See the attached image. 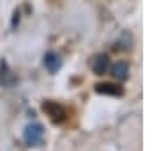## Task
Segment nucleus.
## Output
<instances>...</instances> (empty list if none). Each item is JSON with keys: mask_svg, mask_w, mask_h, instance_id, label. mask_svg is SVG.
I'll return each mask as SVG.
<instances>
[{"mask_svg": "<svg viewBox=\"0 0 159 151\" xmlns=\"http://www.w3.org/2000/svg\"><path fill=\"white\" fill-rule=\"evenodd\" d=\"M44 66L48 68V71H51V73H55V71L60 68V59L57 57V53H46L44 55Z\"/></svg>", "mask_w": 159, "mask_h": 151, "instance_id": "5", "label": "nucleus"}, {"mask_svg": "<svg viewBox=\"0 0 159 151\" xmlns=\"http://www.w3.org/2000/svg\"><path fill=\"white\" fill-rule=\"evenodd\" d=\"M96 93L108 94V96H122L124 89L120 87V85H117V84H111V82H102V84H97L96 85Z\"/></svg>", "mask_w": 159, "mask_h": 151, "instance_id": "3", "label": "nucleus"}, {"mask_svg": "<svg viewBox=\"0 0 159 151\" xmlns=\"http://www.w3.org/2000/svg\"><path fill=\"white\" fill-rule=\"evenodd\" d=\"M43 135H44V130L37 123L29 124V126L25 128V140H27L29 146H37L41 142V139H43Z\"/></svg>", "mask_w": 159, "mask_h": 151, "instance_id": "2", "label": "nucleus"}, {"mask_svg": "<svg viewBox=\"0 0 159 151\" xmlns=\"http://www.w3.org/2000/svg\"><path fill=\"white\" fill-rule=\"evenodd\" d=\"M43 110L46 112V116L50 117L53 123H62L66 119V110L55 101H44L43 103Z\"/></svg>", "mask_w": 159, "mask_h": 151, "instance_id": "1", "label": "nucleus"}, {"mask_svg": "<svg viewBox=\"0 0 159 151\" xmlns=\"http://www.w3.org/2000/svg\"><path fill=\"white\" fill-rule=\"evenodd\" d=\"M111 71H113L115 78H119V80H125V78H127V73H129V66H127L125 62H117Z\"/></svg>", "mask_w": 159, "mask_h": 151, "instance_id": "6", "label": "nucleus"}, {"mask_svg": "<svg viewBox=\"0 0 159 151\" xmlns=\"http://www.w3.org/2000/svg\"><path fill=\"white\" fill-rule=\"evenodd\" d=\"M108 66H110V61L106 55H96L92 59V71L96 75H104L106 70H108Z\"/></svg>", "mask_w": 159, "mask_h": 151, "instance_id": "4", "label": "nucleus"}]
</instances>
